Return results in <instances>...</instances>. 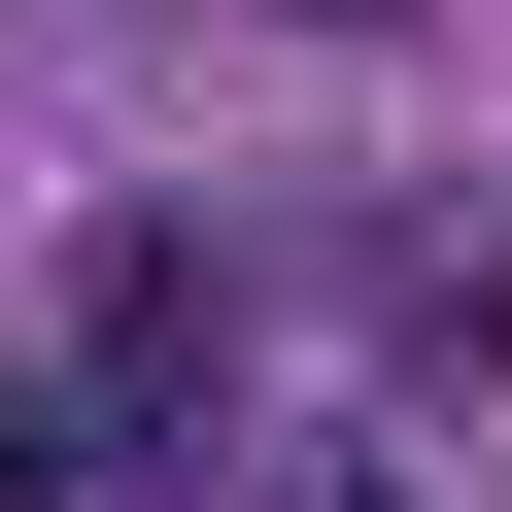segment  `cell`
<instances>
[{"label": "cell", "instance_id": "1", "mask_svg": "<svg viewBox=\"0 0 512 512\" xmlns=\"http://www.w3.org/2000/svg\"><path fill=\"white\" fill-rule=\"evenodd\" d=\"M410 376H444V410H512V274H444V308H410Z\"/></svg>", "mask_w": 512, "mask_h": 512}, {"label": "cell", "instance_id": "2", "mask_svg": "<svg viewBox=\"0 0 512 512\" xmlns=\"http://www.w3.org/2000/svg\"><path fill=\"white\" fill-rule=\"evenodd\" d=\"M308 512H376V478H308Z\"/></svg>", "mask_w": 512, "mask_h": 512}]
</instances>
